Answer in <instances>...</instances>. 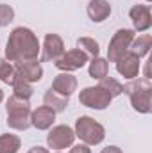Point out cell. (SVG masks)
<instances>
[{
	"label": "cell",
	"mask_w": 152,
	"mask_h": 153,
	"mask_svg": "<svg viewBox=\"0 0 152 153\" xmlns=\"http://www.w3.org/2000/svg\"><path fill=\"white\" fill-rule=\"evenodd\" d=\"M41 52L38 36L29 27H16L11 30L5 43V59L9 62L18 61H34Z\"/></svg>",
	"instance_id": "obj_1"
},
{
	"label": "cell",
	"mask_w": 152,
	"mask_h": 153,
	"mask_svg": "<svg viewBox=\"0 0 152 153\" xmlns=\"http://www.w3.org/2000/svg\"><path fill=\"white\" fill-rule=\"evenodd\" d=\"M123 93L129 96L131 105L140 114L152 112V84L149 78H132L123 85Z\"/></svg>",
	"instance_id": "obj_2"
},
{
	"label": "cell",
	"mask_w": 152,
	"mask_h": 153,
	"mask_svg": "<svg viewBox=\"0 0 152 153\" xmlns=\"http://www.w3.org/2000/svg\"><path fill=\"white\" fill-rule=\"evenodd\" d=\"M31 103L29 100L18 98V96H9L7 103H5V114H7V126L18 132L27 130L31 125Z\"/></svg>",
	"instance_id": "obj_3"
},
{
	"label": "cell",
	"mask_w": 152,
	"mask_h": 153,
	"mask_svg": "<svg viewBox=\"0 0 152 153\" xmlns=\"http://www.w3.org/2000/svg\"><path fill=\"white\" fill-rule=\"evenodd\" d=\"M75 137L88 146H97L106 139V128L90 116H79L75 121Z\"/></svg>",
	"instance_id": "obj_4"
},
{
	"label": "cell",
	"mask_w": 152,
	"mask_h": 153,
	"mask_svg": "<svg viewBox=\"0 0 152 153\" xmlns=\"http://www.w3.org/2000/svg\"><path fill=\"white\" fill-rule=\"evenodd\" d=\"M111 102H113V96L108 91H104L100 85H90L79 93V103L88 109L104 111L111 105Z\"/></svg>",
	"instance_id": "obj_5"
},
{
	"label": "cell",
	"mask_w": 152,
	"mask_h": 153,
	"mask_svg": "<svg viewBox=\"0 0 152 153\" xmlns=\"http://www.w3.org/2000/svg\"><path fill=\"white\" fill-rule=\"evenodd\" d=\"M134 38L136 32L132 29H118L108 45V62H116L125 52H129V46Z\"/></svg>",
	"instance_id": "obj_6"
},
{
	"label": "cell",
	"mask_w": 152,
	"mask_h": 153,
	"mask_svg": "<svg viewBox=\"0 0 152 153\" xmlns=\"http://www.w3.org/2000/svg\"><path fill=\"white\" fill-rule=\"evenodd\" d=\"M74 141H75V132L68 125L52 126L50 132L47 134V144H48V148H52L56 152H63V150L70 148L74 144Z\"/></svg>",
	"instance_id": "obj_7"
},
{
	"label": "cell",
	"mask_w": 152,
	"mask_h": 153,
	"mask_svg": "<svg viewBox=\"0 0 152 153\" xmlns=\"http://www.w3.org/2000/svg\"><path fill=\"white\" fill-rule=\"evenodd\" d=\"M90 62V55L86 52H82L81 48H72L68 52H65L57 61H54V66L65 73H72L81 68H84Z\"/></svg>",
	"instance_id": "obj_8"
},
{
	"label": "cell",
	"mask_w": 152,
	"mask_h": 153,
	"mask_svg": "<svg viewBox=\"0 0 152 153\" xmlns=\"http://www.w3.org/2000/svg\"><path fill=\"white\" fill-rule=\"evenodd\" d=\"M65 41L59 34H47L43 39V46H41V61L43 62H54L57 61L63 53H65Z\"/></svg>",
	"instance_id": "obj_9"
},
{
	"label": "cell",
	"mask_w": 152,
	"mask_h": 153,
	"mask_svg": "<svg viewBox=\"0 0 152 153\" xmlns=\"http://www.w3.org/2000/svg\"><path fill=\"white\" fill-rule=\"evenodd\" d=\"M114 64H116V71L127 80L138 78V75H140L141 62H140V57H136L132 52H125Z\"/></svg>",
	"instance_id": "obj_10"
},
{
	"label": "cell",
	"mask_w": 152,
	"mask_h": 153,
	"mask_svg": "<svg viewBox=\"0 0 152 153\" xmlns=\"http://www.w3.org/2000/svg\"><path fill=\"white\" fill-rule=\"evenodd\" d=\"M129 16H131L134 32H145L152 27L150 5H132L129 11Z\"/></svg>",
	"instance_id": "obj_11"
},
{
	"label": "cell",
	"mask_w": 152,
	"mask_h": 153,
	"mask_svg": "<svg viewBox=\"0 0 152 153\" xmlns=\"http://www.w3.org/2000/svg\"><path fill=\"white\" fill-rule=\"evenodd\" d=\"M14 71L27 82H39L43 78V66L38 59L34 61H18L14 62Z\"/></svg>",
	"instance_id": "obj_12"
},
{
	"label": "cell",
	"mask_w": 152,
	"mask_h": 153,
	"mask_svg": "<svg viewBox=\"0 0 152 153\" xmlns=\"http://www.w3.org/2000/svg\"><path fill=\"white\" fill-rule=\"evenodd\" d=\"M50 89L56 91V93L61 94V96L70 98V96L77 91V78L72 75V73H65V71H61L59 75L52 80Z\"/></svg>",
	"instance_id": "obj_13"
},
{
	"label": "cell",
	"mask_w": 152,
	"mask_h": 153,
	"mask_svg": "<svg viewBox=\"0 0 152 153\" xmlns=\"http://www.w3.org/2000/svg\"><path fill=\"white\" fill-rule=\"evenodd\" d=\"M54 121H56V112L50 107H47V105H41V107L34 109L31 112V125L34 128H38V130H48V128H52Z\"/></svg>",
	"instance_id": "obj_14"
},
{
	"label": "cell",
	"mask_w": 152,
	"mask_h": 153,
	"mask_svg": "<svg viewBox=\"0 0 152 153\" xmlns=\"http://www.w3.org/2000/svg\"><path fill=\"white\" fill-rule=\"evenodd\" d=\"M86 13H88V18L93 23H102L111 14V4L108 0H90L88 7H86Z\"/></svg>",
	"instance_id": "obj_15"
},
{
	"label": "cell",
	"mask_w": 152,
	"mask_h": 153,
	"mask_svg": "<svg viewBox=\"0 0 152 153\" xmlns=\"http://www.w3.org/2000/svg\"><path fill=\"white\" fill-rule=\"evenodd\" d=\"M68 102H70V98L57 94V93L52 91L50 87L47 89V93H45V96H43V103H45L47 107H50L56 114H57V112H65L66 107H68Z\"/></svg>",
	"instance_id": "obj_16"
},
{
	"label": "cell",
	"mask_w": 152,
	"mask_h": 153,
	"mask_svg": "<svg viewBox=\"0 0 152 153\" xmlns=\"http://www.w3.org/2000/svg\"><path fill=\"white\" fill-rule=\"evenodd\" d=\"M11 87H13V94L18 96V98H23V100H31V96L34 94V89H32V84L23 80L22 76L14 71V76H13V82H11Z\"/></svg>",
	"instance_id": "obj_17"
},
{
	"label": "cell",
	"mask_w": 152,
	"mask_h": 153,
	"mask_svg": "<svg viewBox=\"0 0 152 153\" xmlns=\"http://www.w3.org/2000/svg\"><path fill=\"white\" fill-rule=\"evenodd\" d=\"M109 73V62H108V59H104V57H93L91 61H90V66H88V75L91 76V78H95V80H102L104 76H108Z\"/></svg>",
	"instance_id": "obj_18"
},
{
	"label": "cell",
	"mask_w": 152,
	"mask_h": 153,
	"mask_svg": "<svg viewBox=\"0 0 152 153\" xmlns=\"http://www.w3.org/2000/svg\"><path fill=\"white\" fill-rule=\"evenodd\" d=\"M150 48H152V36L150 34H141V36L132 39V43L129 46V52H132L136 57L141 59V57L149 55Z\"/></svg>",
	"instance_id": "obj_19"
},
{
	"label": "cell",
	"mask_w": 152,
	"mask_h": 153,
	"mask_svg": "<svg viewBox=\"0 0 152 153\" xmlns=\"http://www.w3.org/2000/svg\"><path fill=\"white\" fill-rule=\"evenodd\" d=\"M22 148V139L14 134L0 135V153H18Z\"/></svg>",
	"instance_id": "obj_20"
},
{
	"label": "cell",
	"mask_w": 152,
	"mask_h": 153,
	"mask_svg": "<svg viewBox=\"0 0 152 153\" xmlns=\"http://www.w3.org/2000/svg\"><path fill=\"white\" fill-rule=\"evenodd\" d=\"M77 48H81L82 52H86L91 59H93V57H99V53H100L99 43H97L93 38H86V36L77 39Z\"/></svg>",
	"instance_id": "obj_21"
},
{
	"label": "cell",
	"mask_w": 152,
	"mask_h": 153,
	"mask_svg": "<svg viewBox=\"0 0 152 153\" xmlns=\"http://www.w3.org/2000/svg\"><path fill=\"white\" fill-rule=\"evenodd\" d=\"M99 85L104 89V91H108L111 96H120L122 93H123V84H120L116 78L113 76H104L102 80H99Z\"/></svg>",
	"instance_id": "obj_22"
},
{
	"label": "cell",
	"mask_w": 152,
	"mask_h": 153,
	"mask_svg": "<svg viewBox=\"0 0 152 153\" xmlns=\"http://www.w3.org/2000/svg\"><path fill=\"white\" fill-rule=\"evenodd\" d=\"M13 76H14V66H13L7 59L0 57V80H2L4 84H9V85H11Z\"/></svg>",
	"instance_id": "obj_23"
},
{
	"label": "cell",
	"mask_w": 152,
	"mask_h": 153,
	"mask_svg": "<svg viewBox=\"0 0 152 153\" xmlns=\"http://www.w3.org/2000/svg\"><path fill=\"white\" fill-rule=\"evenodd\" d=\"M14 20V9L7 4H0V27H7Z\"/></svg>",
	"instance_id": "obj_24"
},
{
	"label": "cell",
	"mask_w": 152,
	"mask_h": 153,
	"mask_svg": "<svg viewBox=\"0 0 152 153\" xmlns=\"http://www.w3.org/2000/svg\"><path fill=\"white\" fill-rule=\"evenodd\" d=\"M70 153H91V150H90L88 144L81 143V144H72L70 146Z\"/></svg>",
	"instance_id": "obj_25"
},
{
	"label": "cell",
	"mask_w": 152,
	"mask_h": 153,
	"mask_svg": "<svg viewBox=\"0 0 152 153\" xmlns=\"http://www.w3.org/2000/svg\"><path fill=\"white\" fill-rule=\"evenodd\" d=\"M100 153H123V152H122L118 146H106V148H104Z\"/></svg>",
	"instance_id": "obj_26"
},
{
	"label": "cell",
	"mask_w": 152,
	"mask_h": 153,
	"mask_svg": "<svg viewBox=\"0 0 152 153\" xmlns=\"http://www.w3.org/2000/svg\"><path fill=\"white\" fill-rule=\"evenodd\" d=\"M27 153H50L47 148H43V146H34V148H31Z\"/></svg>",
	"instance_id": "obj_27"
},
{
	"label": "cell",
	"mask_w": 152,
	"mask_h": 153,
	"mask_svg": "<svg viewBox=\"0 0 152 153\" xmlns=\"http://www.w3.org/2000/svg\"><path fill=\"white\" fill-rule=\"evenodd\" d=\"M2 102H4V91L0 89V103H2Z\"/></svg>",
	"instance_id": "obj_28"
},
{
	"label": "cell",
	"mask_w": 152,
	"mask_h": 153,
	"mask_svg": "<svg viewBox=\"0 0 152 153\" xmlns=\"http://www.w3.org/2000/svg\"><path fill=\"white\" fill-rule=\"evenodd\" d=\"M56 153H63V152H56Z\"/></svg>",
	"instance_id": "obj_29"
},
{
	"label": "cell",
	"mask_w": 152,
	"mask_h": 153,
	"mask_svg": "<svg viewBox=\"0 0 152 153\" xmlns=\"http://www.w3.org/2000/svg\"><path fill=\"white\" fill-rule=\"evenodd\" d=\"M145 2H150V0H145Z\"/></svg>",
	"instance_id": "obj_30"
}]
</instances>
